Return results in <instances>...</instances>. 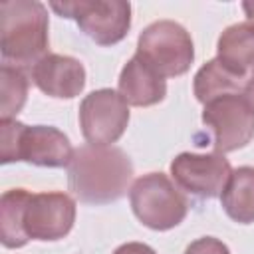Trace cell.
I'll use <instances>...</instances> for the list:
<instances>
[{
  "label": "cell",
  "mask_w": 254,
  "mask_h": 254,
  "mask_svg": "<svg viewBox=\"0 0 254 254\" xmlns=\"http://www.w3.org/2000/svg\"><path fill=\"white\" fill-rule=\"evenodd\" d=\"M133 179V165L119 147L83 145L67 165L69 190L81 202L105 204L121 198Z\"/></svg>",
  "instance_id": "obj_1"
},
{
  "label": "cell",
  "mask_w": 254,
  "mask_h": 254,
  "mask_svg": "<svg viewBox=\"0 0 254 254\" xmlns=\"http://www.w3.org/2000/svg\"><path fill=\"white\" fill-rule=\"evenodd\" d=\"M0 48L6 62L38 64L48 56V10L36 0L0 2Z\"/></svg>",
  "instance_id": "obj_2"
},
{
  "label": "cell",
  "mask_w": 254,
  "mask_h": 254,
  "mask_svg": "<svg viewBox=\"0 0 254 254\" xmlns=\"http://www.w3.org/2000/svg\"><path fill=\"white\" fill-rule=\"evenodd\" d=\"M135 216L153 230H169L187 216V198L163 173L139 177L129 192Z\"/></svg>",
  "instance_id": "obj_3"
},
{
  "label": "cell",
  "mask_w": 254,
  "mask_h": 254,
  "mask_svg": "<svg viewBox=\"0 0 254 254\" xmlns=\"http://www.w3.org/2000/svg\"><path fill=\"white\" fill-rule=\"evenodd\" d=\"M137 56L143 58L159 75L175 77L183 75L190 67L194 50L189 32L181 24L173 20H159L141 32Z\"/></svg>",
  "instance_id": "obj_4"
},
{
  "label": "cell",
  "mask_w": 254,
  "mask_h": 254,
  "mask_svg": "<svg viewBox=\"0 0 254 254\" xmlns=\"http://www.w3.org/2000/svg\"><path fill=\"white\" fill-rule=\"evenodd\" d=\"M52 8L64 18H73L77 26L101 46L121 42L131 26V6L121 0L52 2Z\"/></svg>",
  "instance_id": "obj_5"
},
{
  "label": "cell",
  "mask_w": 254,
  "mask_h": 254,
  "mask_svg": "<svg viewBox=\"0 0 254 254\" xmlns=\"http://www.w3.org/2000/svg\"><path fill=\"white\" fill-rule=\"evenodd\" d=\"M202 123L214 135L216 153L246 147L254 137V109L242 93H228L204 105Z\"/></svg>",
  "instance_id": "obj_6"
},
{
  "label": "cell",
  "mask_w": 254,
  "mask_h": 254,
  "mask_svg": "<svg viewBox=\"0 0 254 254\" xmlns=\"http://www.w3.org/2000/svg\"><path fill=\"white\" fill-rule=\"evenodd\" d=\"M129 123V107L121 93L113 89H97L85 95L79 105V125L83 137L91 145L115 143Z\"/></svg>",
  "instance_id": "obj_7"
},
{
  "label": "cell",
  "mask_w": 254,
  "mask_h": 254,
  "mask_svg": "<svg viewBox=\"0 0 254 254\" xmlns=\"http://www.w3.org/2000/svg\"><path fill=\"white\" fill-rule=\"evenodd\" d=\"M171 175L183 190L202 198H214L222 194L232 169L222 153H181L171 163Z\"/></svg>",
  "instance_id": "obj_8"
},
{
  "label": "cell",
  "mask_w": 254,
  "mask_h": 254,
  "mask_svg": "<svg viewBox=\"0 0 254 254\" xmlns=\"http://www.w3.org/2000/svg\"><path fill=\"white\" fill-rule=\"evenodd\" d=\"M75 220V202L65 192H38L30 196L24 212V230L28 238L60 240Z\"/></svg>",
  "instance_id": "obj_9"
},
{
  "label": "cell",
  "mask_w": 254,
  "mask_h": 254,
  "mask_svg": "<svg viewBox=\"0 0 254 254\" xmlns=\"http://www.w3.org/2000/svg\"><path fill=\"white\" fill-rule=\"evenodd\" d=\"M32 79L44 93L71 99L79 95L85 85V69L75 58L48 54L38 64H34Z\"/></svg>",
  "instance_id": "obj_10"
},
{
  "label": "cell",
  "mask_w": 254,
  "mask_h": 254,
  "mask_svg": "<svg viewBox=\"0 0 254 254\" xmlns=\"http://www.w3.org/2000/svg\"><path fill=\"white\" fill-rule=\"evenodd\" d=\"M71 155V145L60 129L48 125L24 127L20 137L18 161L40 167H67Z\"/></svg>",
  "instance_id": "obj_11"
},
{
  "label": "cell",
  "mask_w": 254,
  "mask_h": 254,
  "mask_svg": "<svg viewBox=\"0 0 254 254\" xmlns=\"http://www.w3.org/2000/svg\"><path fill=\"white\" fill-rule=\"evenodd\" d=\"M119 93L129 105L147 107L159 103L167 93V83L137 54L127 62L119 75Z\"/></svg>",
  "instance_id": "obj_12"
},
{
  "label": "cell",
  "mask_w": 254,
  "mask_h": 254,
  "mask_svg": "<svg viewBox=\"0 0 254 254\" xmlns=\"http://www.w3.org/2000/svg\"><path fill=\"white\" fill-rule=\"evenodd\" d=\"M216 52L224 65L240 75H246V71L254 65V24L240 22L228 26L218 38Z\"/></svg>",
  "instance_id": "obj_13"
},
{
  "label": "cell",
  "mask_w": 254,
  "mask_h": 254,
  "mask_svg": "<svg viewBox=\"0 0 254 254\" xmlns=\"http://www.w3.org/2000/svg\"><path fill=\"white\" fill-rule=\"evenodd\" d=\"M220 200L232 220L240 224L254 222V167H240L232 171Z\"/></svg>",
  "instance_id": "obj_14"
},
{
  "label": "cell",
  "mask_w": 254,
  "mask_h": 254,
  "mask_svg": "<svg viewBox=\"0 0 254 254\" xmlns=\"http://www.w3.org/2000/svg\"><path fill=\"white\" fill-rule=\"evenodd\" d=\"M242 87H244V75L232 71L218 58L204 64L194 75V95L204 105L220 95L242 91Z\"/></svg>",
  "instance_id": "obj_15"
},
{
  "label": "cell",
  "mask_w": 254,
  "mask_h": 254,
  "mask_svg": "<svg viewBox=\"0 0 254 254\" xmlns=\"http://www.w3.org/2000/svg\"><path fill=\"white\" fill-rule=\"evenodd\" d=\"M30 196L32 194L24 189H12L0 198V238L6 248H20L30 240L24 230V212Z\"/></svg>",
  "instance_id": "obj_16"
},
{
  "label": "cell",
  "mask_w": 254,
  "mask_h": 254,
  "mask_svg": "<svg viewBox=\"0 0 254 254\" xmlns=\"http://www.w3.org/2000/svg\"><path fill=\"white\" fill-rule=\"evenodd\" d=\"M0 113L2 119H12L26 103L28 79L18 65L4 64L0 69Z\"/></svg>",
  "instance_id": "obj_17"
},
{
  "label": "cell",
  "mask_w": 254,
  "mask_h": 254,
  "mask_svg": "<svg viewBox=\"0 0 254 254\" xmlns=\"http://www.w3.org/2000/svg\"><path fill=\"white\" fill-rule=\"evenodd\" d=\"M24 127L26 125L16 119H2L0 123V161L2 163L18 161L20 137H22Z\"/></svg>",
  "instance_id": "obj_18"
},
{
  "label": "cell",
  "mask_w": 254,
  "mask_h": 254,
  "mask_svg": "<svg viewBox=\"0 0 254 254\" xmlns=\"http://www.w3.org/2000/svg\"><path fill=\"white\" fill-rule=\"evenodd\" d=\"M185 254H230L228 246L224 242H220L218 238L212 236H204L198 238L194 242H190L185 250Z\"/></svg>",
  "instance_id": "obj_19"
},
{
  "label": "cell",
  "mask_w": 254,
  "mask_h": 254,
  "mask_svg": "<svg viewBox=\"0 0 254 254\" xmlns=\"http://www.w3.org/2000/svg\"><path fill=\"white\" fill-rule=\"evenodd\" d=\"M113 254H155V250L141 242H127V244L119 246Z\"/></svg>",
  "instance_id": "obj_20"
},
{
  "label": "cell",
  "mask_w": 254,
  "mask_h": 254,
  "mask_svg": "<svg viewBox=\"0 0 254 254\" xmlns=\"http://www.w3.org/2000/svg\"><path fill=\"white\" fill-rule=\"evenodd\" d=\"M242 97L250 103V107L254 109V71L248 75V79L244 81V87H242Z\"/></svg>",
  "instance_id": "obj_21"
},
{
  "label": "cell",
  "mask_w": 254,
  "mask_h": 254,
  "mask_svg": "<svg viewBox=\"0 0 254 254\" xmlns=\"http://www.w3.org/2000/svg\"><path fill=\"white\" fill-rule=\"evenodd\" d=\"M242 10L246 12L248 22H252V24H254V2H244V4H242Z\"/></svg>",
  "instance_id": "obj_22"
}]
</instances>
